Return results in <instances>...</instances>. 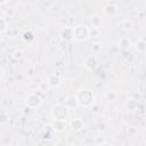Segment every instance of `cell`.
Returning a JSON list of instances; mask_svg holds the SVG:
<instances>
[{
    "mask_svg": "<svg viewBox=\"0 0 146 146\" xmlns=\"http://www.w3.org/2000/svg\"><path fill=\"white\" fill-rule=\"evenodd\" d=\"M47 84L50 88H58L62 84V78L56 73H51L47 78Z\"/></svg>",
    "mask_w": 146,
    "mask_h": 146,
    "instance_id": "cell-7",
    "label": "cell"
},
{
    "mask_svg": "<svg viewBox=\"0 0 146 146\" xmlns=\"http://www.w3.org/2000/svg\"><path fill=\"white\" fill-rule=\"evenodd\" d=\"M137 108H138V104H137V102H136L135 99H132V98L127 99V102H125V110H127V111L133 112V111H136Z\"/></svg>",
    "mask_w": 146,
    "mask_h": 146,
    "instance_id": "cell-15",
    "label": "cell"
},
{
    "mask_svg": "<svg viewBox=\"0 0 146 146\" xmlns=\"http://www.w3.org/2000/svg\"><path fill=\"white\" fill-rule=\"evenodd\" d=\"M14 58H16V59L22 58V51H15L14 52Z\"/></svg>",
    "mask_w": 146,
    "mask_h": 146,
    "instance_id": "cell-23",
    "label": "cell"
},
{
    "mask_svg": "<svg viewBox=\"0 0 146 146\" xmlns=\"http://www.w3.org/2000/svg\"><path fill=\"white\" fill-rule=\"evenodd\" d=\"M74 96L76 98L78 106H81V107H91L96 100V96L94 91L88 88H82L78 90Z\"/></svg>",
    "mask_w": 146,
    "mask_h": 146,
    "instance_id": "cell-1",
    "label": "cell"
},
{
    "mask_svg": "<svg viewBox=\"0 0 146 146\" xmlns=\"http://www.w3.org/2000/svg\"><path fill=\"white\" fill-rule=\"evenodd\" d=\"M50 115L52 120L66 121L70 116V108L65 104H56L50 110Z\"/></svg>",
    "mask_w": 146,
    "mask_h": 146,
    "instance_id": "cell-2",
    "label": "cell"
},
{
    "mask_svg": "<svg viewBox=\"0 0 146 146\" xmlns=\"http://www.w3.org/2000/svg\"><path fill=\"white\" fill-rule=\"evenodd\" d=\"M7 30H8V22L5 17L0 16V34L5 33Z\"/></svg>",
    "mask_w": 146,
    "mask_h": 146,
    "instance_id": "cell-19",
    "label": "cell"
},
{
    "mask_svg": "<svg viewBox=\"0 0 146 146\" xmlns=\"http://www.w3.org/2000/svg\"><path fill=\"white\" fill-rule=\"evenodd\" d=\"M42 103H43L42 97L39 94H36V92L29 94L26 96V99H25V104L30 108H39L42 105Z\"/></svg>",
    "mask_w": 146,
    "mask_h": 146,
    "instance_id": "cell-4",
    "label": "cell"
},
{
    "mask_svg": "<svg viewBox=\"0 0 146 146\" xmlns=\"http://www.w3.org/2000/svg\"><path fill=\"white\" fill-rule=\"evenodd\" d=\"M9 122V114L5 111H0V124H7Z\"/></svg>",
    "mask_w": 146,
    "mask_h": 146,
    "instance_id": "cell-18",
    "label": "cell"
},
{
    "mask_svg": "<svg viewBox=\"0 0 146 146\" xmlns=\"http://www.w3.org/2000/svg\"><path fill=\"white\" fill-rule=\"evenodd\" d=\"M132 27H133V23H132L130 19H127V21L123 22V29H124L125 31H130Z\"/></svg>",
    "mask_w": 146,
    "mask_h": 146,
    "instance_id": "cell-21",
    "label": "cell"
},
{
    "mask_svg": "<svg viewBox=\"0 0 146 146\" xmlns=\"http://www.w3.org/2000/svg\"><path fill=\"white\" fill-rule=\"evenodd\" d=\"M131 46H132V42H131V40H130L128 36H122V38H120L119 41H117V47H119L121 50H123V51L129 50V49L131 48Z\"/></svg>",
    "mask_w": 146,
    "mask_h": 146,
    "instance_id": "cell-11",
    "label": "cell"
},
{
    "mask_svg": "<svg viewBox=\"0 0 146 146\" xmlns=\"http://www.w3.org/2000/svg\"><path fill=\"white\" fill-rule=\"evenodd\" d=\"M73 35L74 40L78 42L86 41L87 39H89V27L86 24H78L73 27Z\"/></svg>",
    "mask_w": 146,
    "mask_h": 146,
    "instance_id": "cell-3",
    "label": "cell"
},
{
    "mask_svg": "<svg viewBox=\"0 0 146 146\" xmlns=\"http://www.w3.org/2000/svg\"><path fill=\"white\" fill-rule=\"evenodd\" d=\"M8 2V0H0V6H2V5H6Z\"/></svg>",
    "mask_w": 146,
    "mask_h": 146,
    "instance_id": "cell-25",
    "label": "cell"
},
{
    "mask_svg": "<svg viewBox=\"0 0 146 146\" xmlns=\"http://www.w3.org/2000/svg\"><path fill=\"white\" fill-rule=\"evenodd\" d=\"M133 47L136 49L137 52L139 54H145L146 51V41L144 39H138L135 43H133Z\"/></svg>",
    "mask_w": 146,
    "mask_h": 146,
    "instance_id": "cell-12",
    "label": "cell"
},
{
    "mask_svg": "<svg viewBox=\"0 0 146 146\" xmlns=\"http://www.w3.org/2000/svg\"><path fill=\"white\" fill-rule=\"evenodd\" d=\"M97 65H98V60L95 55H89L83 60V66L88 71H94L97 67Z\"/></svg>",
    "mask_w": 146,
    "mask_h": 146,
    "instance_id": "cell-5",
    "label": "cell"
},
{
    "mask_svg": "<svg viewBox=\"0 0 146 146\" xmlns=\"http://www.w3.org/2000/svg\"><path fill=\"white\" fill-rule=\"evenodd\" d=\"M100 30L99 27H89V38H99Z\"/></svg>",
    "mask_w": 146,
    "mask_h": 146,
    "instance_id": "cell-20",
    "label": "cell"
},
{
    "mask_svg": "<svg viewBox=\"0 0 146 146\" xmlns=\"http://www.w3.org/2000/svg\"><path fill=\"white\" fill-rule=\"evenodd\" d=\"M70 128H71L72 131L79 132V131H81V130L84 128V123H83V121H82L80 117H75V119L71 120V122H70Z\"/></svg>",
    "mask_w": 146,
    "mask_h": 146,
    "instance_id": "cell-10",
    "label": "cell"
},
{
    "mask_svg": "<svg viewBox=\"0 0 146 146\" xmlns=\"http://www.w3.org/2000/svg\"><path fill=\"white\" fill-rule=\"evenodd\" d=\"M102 22H103L102 21V17L99 15H97V14L92 15L90 17V19H89V23H90V26L91 27H99L102 25Z\"/></svg>",
    "mask_w": 146,
    "mask_h": 146,
    "instance_id": "cell-14",
    "label": "cell"
},
{
    "mask_svg": "<svg viewBox=\"0 0 146 146\" xmlns=\"http://www.w3.org/2000/svg\"><path fill=\"white\" fill-rule=\"evenodd\" d=\"M59 38L62 41L64 42H71L74 40V35H73V27H64L60 32H59Z\"/></svg>",
    "mask_w": 146,
    "mask_h": 146,
    "instance_id": "cell-6",
    "label": "cell"
},
{
    "mask_svg": "<svg viewBox=\"0 0 146 146\" xmlns=\"http://www.w3.org/2000/svg\"><path fill=\"white\" fill-rule=\"evenodd\" d=\"M22 38H23V40L24 41H26V42H32V41H34V33L32 32V31H30V30H27V31H25L23 34H22Z\"/></svg>",
    "mask_w": 146,
    "mask_h": 146,
    "instance_id": "cell-17",
    "label": "cell"
},
{
    "mask_svg": "<svg viewBox=\"0 0 146 146\" xmlns=\"http://www.w3.org/2000/svg\"><path fill=\"white\" fill-rule=\"evenodd\" d=\"M117 97H119V95H117V92H116V91L108 90V91H106V92H105V98H106L108 102H111V103L115 102V100L117 99Z\"/></svg>",
    "mask_w": 146,
    "mask_h": 146,
    "instance_id": "cell-16",
    "label": "cell"
},
{
    "mask_svg": "<svg viewBox=\"0 0 146 146\" xmlns=\"http://www.w3.org/2000/svg\"><path fill=\"white\" fill-rule=\"evenodd\" d=\"M65 105L70 108V110H74L78 107V102H76V98L75 96L71 95V96H67L66 99H65Z\"/></svg>",
    "mask_w": 146,
    "mask_h": 146,
    "instance_id": "cell-13",
    "label": "cell"
},
{
    "mask_svg": "<svg viewBox=\"0 0 146 146\" xmlns=\"http://www.w3.org/2000/svg\"><path fill=\"white\" fill-rule=\"evenodd\" d=\"M50 127H51L52 131L60 133V132H64V131L66 130L67 124H66V121H62V120H52Z\"/></svg>",
    "mask_w": 146,
    "mask_h": 146,
    "instance_id": "cell-8",
    "label": "cell"
},
{
    "mask_svg": "<svg viewBox=\"0 0 146 146\" xmlns=\"http://www.w3.org/2000/svg\"><path fill=\"white\" fill-rule=\"evenodd\" d=\"M3 76H5V71H3V68L0 66V80H1Z\"/></svg>",
    "mask_w": 146,
    "mask_h": 146,
    "instance_id": "cell-24",
    "label": "cell"
},
{
    "mask_svg": "<svg viewBox=\"0 0 146 146\" xmlns=\"http://www.w3.org/2000/svg\"><path fill=\"white\" fill-rule=\"evenodd\" d=\"M103 13H104V15L107 16V17H114V16L117 15L119 8H117V6L114 5V3H107L106 6H104Z\"/></svg>",
    "mask_w": 146,
    "mask_h": 146,
    "instance_id": "cell-9",
    "label": "cell"
},
{
    "mask_svg": "<svg viewBox=\"0 0 146 146\" xmlns=\"http://www.w3.org/2000/svg\"><path fill=\"white\" fill-rule=\"evenodd\" d=\"M95 144L96 145H104V144H106V140H104L102 137H100V139H99V137H96V139H95Z\"/></svg>",
    "mask_w": 146,
    "mask_h": 146,
    "instance_id": "cell-22",
    "label": "cell"
}]
</instances>
